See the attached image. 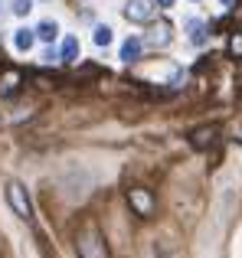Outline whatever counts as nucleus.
Listing matches in <instances>:
<instances>
[{
	"mask_svg": "<svg viewBox=\"0 0 242 258\" xmlns=\"http://www.w3.org/2000/svg\"><path fill=\"white\" fill-rule=\"evenodd\" d=\"M76 248H79L82 258H105V242H102V235H98V229H92V226L79 232Z\"/></svg>",
	"mask_w": 242,
	"mask_h": 258,
	"instance_id": "obj_1",
	"label": "nucleus"
},
{
	"mask_svg": "<svg viewBox=\"0 0 242 258\" xmlns=\"http://www.w3.org/2000/svg\"><path fill=\"white\" fill-rule=\"evenodd\" d=\"M7 203H10V209L20 219H30L33 216V203H30V196H26V189L20 186V183H7Z\"/></svg>",
	"mask_w": 242,
	"mask_h": 258,
	"instance_id": "obj_2",
	"label": "nucleus"
},
{
	"mask_svg": "<svg viewBox=\"0 0 242 258\" xmlns=\"http://www.w3.org/2000/svg\"><path fill=\"white\" fill-rule=\"evenodd\" d=\"M154 10H157V4H154V0H128L125 17H128V20H138V23H144V20L154 17Z\"/></svg>",
	"mask_w": 242,
	"mask_h": 258,
	"instance_id": "obj_3",
	"label": "nucleus"
},
{
	"mask_svg": "<svg viewBox=\"0 0 242 258\" xmlns=\"http://www.w3.org/2000/svg\"><path fill=\"white\" fill-rule=\"evenodd\" d=\"M141 49H144V43H141L138 36H128L125 43H121V62H134V59L141 56Z\"/></svg>",
	"mask_w": 242,
	"mask_h": 258,
	"instance_id": "obj_4",
	"label": "nucleus"
},
{
	"mask_svg": "<svg viewBox=\"0 0 242 258\" xmlns=\"http://www.w3.org/2000/svg\"><path fill=\"white\" fill-rule=\"evenodd\" d=\"M213 141H216V127H213V124L210 127H197V131L190 134V144L200 147V151H203V147H210Z\"/></svg>",
	"mask_w": 242,
	"mask_h": 258,
	"instance_id": "obj_5",
	"label": "nucleus"
},
{
	"mask_svg": "<svg viewBox=\"0 0 242 258\" xmlns=\"http://www.w3.org/2000/svg\"><path fill=\"white\" fill-rule=\"evenodd\" d=\"M33 43H36V30H26V26H23V30L13 33V46H17L20 52H30Z\"/></svg>",
	"mask_w": 242,
	"mask_h": 258,
	"instance_id": "obj_6",
	"label": "nucleus"
},
{
	"mask_svg": "<svg viewBox=\"0 0 242 258\" xmlns=\"http://www.w3.org/2000/svg\"><path fill=\"white\" fill-rule=\"evenodd\" d=\"M56 36H59V23L56 20H43V23L36 26V39H43V43H52Z\"/></svg>",
	"mask_w": 242,
	"mask_h": 258,
	"instance_id": "obj_7",
	"label": "nucleus"
},
{
	"mask_svg": "<svg viewBox=\"0 0 242 258\" xmlns=\"http://www.w3.org/2000/svg\"><path fill=\"white\" fill-rule=\"evenodd\" d=\"M63 62H76L79 59V36H66L63 39V52H59Z\"/></svg>",
	"mask_w": 242,
	"mask_h": 258,
	"instance_id": "obj_8",
	"label": "nucleus"
},
{
	"mask_svg": "<svg viewBox=\"0 0 242 258\" xmlns=\"http://www.w3.org/2000/svg\"><path fill=\"white\" fill-rule=\"evenodd\" d=\"M187 30H190V43L193 46H203L206 43V26L200 20H187Z\"/></svg>",
	"mask_w": 242,
	"mask_h": 258,
	"instance_id": "obj_9",
	"label": "nucleus"
},
{
	"mask_svg": "<svg viewBox=\"0 0 242 258\" xmlns=\"http://www.w3.org/2000/svg\"><path fill=\"white\" fill-rule=\"evenodd\" d=\"M131 206L138 209L141 216H147V213H151V200H147V193H144V189H131Z\"/></svg>",
	"mask_w": 242,
	"mask_h": 258,
	"instance_id": "obj_10",
	"label": "nucleus"
},
{
	"mask_svg": "<svg viewBox=\"0 0 242 258\" xmlns=\"http://www.w3.org/2000/svg\"><path fill=\"white\" fill-rule=\"evenodd\" d=\"M147 43H151V46H167V43H170V26H164V23H160L157 30H151Z\"/></svg>",
	"mask_w": 242,
	"mask_h": 258,
	"instance_id": "obj_11",
	"label": "nucleus"
},
{
	"mask_svg": "<svg viewBox=\"0 0 242 258\" xmlns=\"http://www.w3.org/2000/svg\"><path fill=\"white\" fill-rule=\"evenodd\" d=\"M92 39H95V46H108L111 43V26H95Z\"/></svg>",
	"mask_w": 242,
	"mask_h": 258,
	"instance_id": "obj_12",
	"label": "nucleus"
},
{
	"mask_svg": "<svg viewBox=\"0 0 242 258\" xmlns=\"http://www.w3.org/2000/svg\"><path fill=\"white\" fill-rule=\"evenodd\" d=\"M30 10H33V0H13V13L17 17H26Z\"/></svg>",
	"mask_w": 242,
	"mask_h": 258,
	"instance_id": "obj_13",
	"label": "nucleus"
},
{
	"mask_svg": "<svg viewBox=\"0 0 242 258\" xmlns=\"http://www.w3.org/2000/svg\"><path fill=\"white\" fill-rule=\"evenodd\" d=\"M232 52H242V36H232Z\"/></svg>",
	"mask_w": 242,
	"mask_h": 258,
	"instance_id": "obj_14",
	"label": "nucleus"
},
{
	"mask_svg": "<svg viewBox=\"0 0 242 258\" xmlns=\"http://www.w3.org/2000/svg\"><path fill=\"white\" fill-rule=\"evenodd\" d=\"M154 4H160V7H170V4H173V0H154Z\"/></svg>",
	"mask_w": 242,
	"mask_h": 258,
	"instance_id": "obj_15",
	"label": "nucleus"
},
{
	"mask_svg": "<svg viewBox=\"0 0 242 258\" xmlns=\"http://www.w3.org/2000/svg\"><path fill=\"white\" fill-rule=\"evenodd\" d=\"M223 4H226V7H229V4H232V0H223Z\"/></svg>",
	"mask_w": 242,
	"mask_h": 258,
	"instance_id": "obj_16",
	"label": "nucleus"
}]
</instances>
